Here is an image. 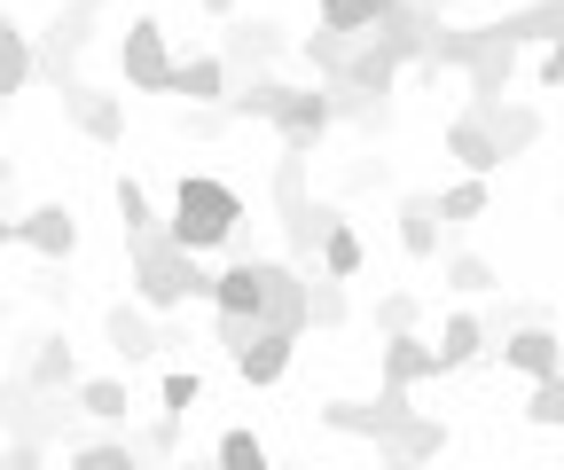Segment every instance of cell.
Listing matches in <instances>:
<instances>
[{"label": "cell", "mask_w": 564, "mask_h": 470, "mask_svg": "<svg viewBox=\"0 0 564 470\" xmlns=\"http://www.w3.org/2000/svg\"><path fill=\"white\" fill-rule=\"evenodd\" d=\"M17 251H32L40 266H63L70 251H79V212L70 205H32L17 220Z\"/></svg>", "instance_id": "12"}, {"label": "cell", "mask_w": 564, "mask_h": 470, "mask_svg": "<svg viewBox=\"0 0 564 470\" xmlns=\"http://www.w3.org/2000/svg\"><path fill=\"white\" fill-rule=\"evenodd\" d=\"M212 314L259 321V259H228L220 275H212Z\"/></svg>", "instance_id": "23"}, {"label": "cell", "mask_w": 564, "mask_h": 470, "mask_svg": "<svg viewBox=\"0 0 564 470\" xmlns=\"http://www.w3.org/2000/svg\"><path fill=\"white\" fill-rule=\"evenodd\" d=\"M470 118L494 133L502 165H510V157H525V150L541 142V110H533V102H518V95H502V102H470Z\"/></svg>", "instance_id": "15"}, {"label": "cell", "mask_w": 564, "mask_h": 470, "mask_svg": "<svg viewBox=\"0 0 564 470\" xmlns=\"http://www.w3.org/2000/svg\"><path fill=\"white\" fill-rule=\"evenodd\" d=\"M432 32H440V17H432V9H415V0H408V9H392V17H384V24H377L369 40H377V47H384V55L400 63V72H423V55H432Z\"/></svg>", "instance_id": "16"}, {"label": "cell", "mask_w": 564, "mask_h": 470, "mask_svg": "<svg viewBox=\"0 0 564 470\" xmlns=\"http://www.w3.org/2000/svg\"><path fill=\"white\" fill-rule=\"evenodd\" d=\"M9 188H17V157H0V205H9Z\"/></svg>", "instance_id": "47"}, {"label": "cell", "mask_w": 564, "mask_h": 470, "mask_svg": "<svg viewBox=\"0 0 564 470\" xmlns=\"http://www.w3.org/2000/svg\"><path fill=\"white\" fill-rule=\"evenodd\" d=\"M158 400H165L158 416H181V424H188V416H196V400H204V376H196V369H165Z\"/></svg>", "instance_id": "38"}, {"label": "cell", "mask_w": 564, "mask_h": 470, "mask_svg": "<svg viewBox=\"0 0 564 470\" xmlns=\"http://www.w3.org/2000/svg\"><path fill=\"white\" fill-rule=\"evenodd\" d=\"M291 353H299V338L251 329V338L236 346V376H243V384H282V376H291Z\"/></svg>", "instance_id": "21"}, {"label": "cell", "mask_w": 564, "mask_h": 470, "mask_svg": "<svg viewBox=\"0 0 564 470\" xmlns=\"http://www.w3.org/2000/svg\"><path fill=\"white\" fill-rule=\"evenodd\" d=\"M447 157H455V165H463L470 181H494V173H502V150H494V133H486V125H478L470 110H463V118L447 125Z\"/></svg>", "instance_id": "25"}, {"label": "cell", "mask_w": 564, "mask_h": 470, "mask_svg": "<svg viewBox=\"0 0 564 470\" xmlns=\"http://www.w3.org/2000/svg\"><path fill=\"white\" fill-rule=\"evenodd\" d=\"M17 376H24L40 400H70V384H79V353H70L63 329H40V338L24 346V361H17Z\"/></svg>", "instance_id": "9"}, {"label": "cell", "mask_w": 564, "mask_h": 470, "mask_svg": "<svg viewBox=\"0 0 564 470\" xmlns=\"http://www.w3.org/2000/svg\"><path fill=\"white\" fill-rule=\"evenodd\" d=\"M525 424H541V431H564V376L533 384V400H525Z\"/></svg>", "instance_id": "41"}, {"label": "cell", "mask_w": 564, "mask_h": 470, "mask_svg": "<svg viewBox=\"0 0 564 470\" xmlns=\"http://www.w3.org/2000/svg\"><path fill=\"white\" fill-rule=\"evenodd\" d=\"M110 205H118V228H126V236H150V228H165V212L150 205V188H141L133 173H118V188H110Z\"/></svg>", "instance_id": "36"}, {"label": "cell", "mask_w": 564, "mask_h": 470, "mask_svg": "<svg viewBox=\"0 0 564 470\" xmlns=\"http://www.w3.org/2000/svg\"><path fill=\"white\" fill-rule=\"evenodd\" d=\"M352 321V298L337 275H306V329H345Z\"/></svg>", "instance_id": "34"}, {"label": "cell", "mask_w": 564, "mask_h": 470, "mask_svg": "<svg viewBox=\"0 0 564 470\" xmlns=\"http://www.w3.org/2000/svg\"><path fill=\"white\" fill-rule=\"evenodd\" d=\"M282 95H291V79H251V87H228V102H220V110H228L236 125H251V118H259V125H274Z\"/></svg>", "instance_id": "31"}, {"label": "cell", "mask_w": 564, "mask_h": 470, "mask_svg": "<svg viewBox=\"0 0 564 470\" xmlns=\"http://www.w3.org/2000/svg\"><path fill=\"white\" fill-rule=\"evenodd\" d=\"M556 220H564V188H556Z\"/></svg>", "instance_id": "54"}, {"label": "cell", "mask_w": 564, "mask_h": 470, "mask_svg": "<svg viewBox=\"0 0 564 470\" xmlns=\"http://www.w3.org/2000/svg\"><path fill=\"white\" fill-rule=\"evenodd\" d=\"M126 266H133V298L150 306V314H173V306H188V298H212L204 259H196V251H181L165 228L126 236Z\"/></svg>", "instance_id": "2"}, {"label": "cell", "mask_w": 564, "mask_h": 470, "mask_svg": "<svg viewBox=\"0 0 564 470\" xmlns=\"http://www.w3.org/2000/svg\"><path fill=\"white\" fill-rule=\"evenodd\" d=\"M494 32H502V40H518V47H556L564 40V0H518V9H502V17H494Z\"/></svg>", "instance_id": "22"}, {"label": "cell", "mask_w": 564, "mask_h": 470, "mask_svg": "<svg viewBox=\"0 0 564 470\" xmlns=\"http://www.w3.org/2000/svg\"><path fill=\"white\" fill-rule=\"evenodd\" d=\"M502 369H518L525 384H549V376H564V338H556V321H525V329H510L502 346Z\"/></svg>", "instance_id": "11"}, {"label": "cell", "mask_w": 564, "mask_h": 470, "mask_svg": "<svg viewBox=\"0 0 564 470\" xmlns=\"http://www.w3.org/2000/svg\"><path fill=\"white\" fill-rule=\"evenodd\" d=\"M291 55H299L306 72H314V87H329V79L345 72V55H352V40H345V32H322V24H314V32H306V40H299Z\"/></svg>", "instance_id": "33"}, {"label": "cell", "mask_w": 564, "mask_h": 470, "mask_svg": "<svg viewBox=\"0 0 564 470\" xmlns=\"http://www.w3.org/2000/svg\"><path fill=\"white\" fill-rule=\"evenodd\" d=\"M63 291H70V283H63V266H40V283H32V298H40V306H63Z\"/></svg>", "instance_id": "45"}, {"label": "cell", "mask_w": 564, "mask_h": 470, "mask_svg": "<svg viewBox=\"0 0 564 470\" xmlns=\"http://www.w3.org/2000/svg\"><path fill=\"white\" fill-rule=\"evenodd\" d=\"M196 9H204L212 24H236V0H196Z\"/></svg>", "instance_id": "46"}, {"label": "cell", "mask_w": 564, "mask_h": 470, "mask_svg": "<svg viewBox=\"0 0 564 470\" xmlns=\"http://www.w3.org/2000/svg\"><path fill=\"white\" fill-rule=\"evenodd\" d=\"M337 95H369V102H384L392 87H400V63L377 47V40H352V55H345V72L329 79Z\"/></svg>", "instance_id": "19"}, {"label": "cell", "mask_w": 564, "mask_h": 470, "mask_svg": "<svg viewBox=\"0 0 564 470\" xmlns=\"http://www.w3.org/2000/svg\"><path fill=\"white\" fill-rule=\"evenodd\" d=\"M79 9H95V17H102V9H110V0H79Z\"/></svg>", "instance_id": "51"}, {"label": "cell", "mask_w": 564, "mask_h": 470, "mask_svg": "<svg viewBox=\"0 0 564 470\" xmlns=\"http://www.w3.org/2000/svg\"><path fill=\"white\" fill-rule=\"evenodd\" d=\"M384 181H392V173H384V157H361V165L345 173V188H384Z\"/></svg>", "instance_id": "44"}, {"label": "cell", "mask_w": 564, "mask_h": 470, "mask_svg": "<svg viewBox=\"0 0 564 470\" xmlns=\"http://www.w3.org/2000/svg\"><path fill=\"white\" fill-rule=\"evenodd\" d=\"M400 251L408 259H440V205H432V196H400Z\"/></svg>", "instance_id": "27"}, {"label": "cell", "mask_w": 564, "mask_h": 470, "mask_svg": "<svg viewBox=\"0 0 564 470\" xmlns=\"http://www.w3.org/2000/svg\"><path fill=\"white\" fill-rule=\"evenodd\" d=\"M259 329L306 338V275L291 259H267V251H259Z\"/></svg>", "instance_id": "7"}, {"label": "cell", "mask_w": 564, "mask_h": 470, "mask_svg": "<svg viewBox=\"0 0 564 470\" xmlns=\"http://www.w3.org/2000/svg\"><path fill=\"white\" fill-rule=\"evenodd\" d=\"M102 346L133 369V361H158V353H173L181 346V329L165 321V314H150L141 298H118V306H102Z\"/></svg>", "instance_id": "3"}, {"label": "cell", "mask_w": 564, "mask_h": 470, "mask_svg": "<svg viewBox=\"0 0 564 470\" xmlns=\"http://www.w3.org/2000/svg\"><path fill=\"white\" fill-rule=\"evenodd\" d=\"M432 353H440V376H455V369H470V361L486 353V321H478L470 306H455V314L440 321V338H432Z\"/></svg>", "instance_id": "24"}, {"label": "cell", "mask_w": 564, "mask_h": 470, "mask_svg": "<svg viewBox=\"0 0 564 470\" xmlns=\"http://www.w3.org/2000/svg\"><path fill=\"white\" fill-rule=\"evenodd\" d=\"M173 47H165V24L158 17H133L126 32H118V72H126V87L133 95H173Z\"/></svg>", "instance_id": "5"}, {"label": "cell", "mask_w": 564, "mask_h": 470, "mask_svg": "<svg viewBox=\"0 0 564 470\" xmlns=\"http://www.w3.org/2000/svg\"><path fill=\"white\" fill-rule=\"evenodd\" d=\"M0 321H9V291H0Z\"/></svg>", "instance_id": "52"}, {"label": "cell", "mask_w": 564, "mask_h": 470, "mask_svg": "<svg viewBox=\"0 0 564 470\" xmlns=\"http://www.w3.org/2000/svg\"><path fill=\"white\" fill-rule=\"evenodd\" d=\"M212 55L228 63V79H236V87H251V79H274L267 63L291 55V32H282L274 17H236V24L220 32V47H212Z\"/></svg>", "instance_id": "4"}, {"label": "cell", "mask_w": 564, "mask_h": 470, "mask_svg": "<svg viewBox=\"0 0 564 470\" xmlns=\"http://www.w3.org/2000/svg\"><path fill=\"white\" fill-rule=\"evenodd\" d=\"M70 408H79V424L126 431L133 424V384L126 376H79V384H70Z\"/></svg>", "instance_id": "18"}, {"label": "cell", "mask_w": 564, "mask_h": 470, "mask_svg": "<svg viewBox=\"0 0 564 470\" xmlns=\"http://www.w3.org/2000/svg\"><path fill=\"white\" fill-rule=\"evenodd\" d=\"M361 259H369L361 228H352V220L337 212V220H329V236H322V259H314V275H337V283H352V275H361Z\"/></svg>", "instance_id": "28"}, {"label": "cell", "mask_w": 564, "mask_h": 470, "mask_svg": "<svg viewBox=\"0 0 564 470\" xmlns=\"http://www.w3.org/2000/svg\"><path fill=\"white\" fill-rule=\"evenodd\" d=\"M440 455H447V424L415 408V416L377 447V470H423V462H440Z\"/></svg>", "instance_id": "17"}, {"label": "cell", "mask_w": 564, "mask_h": 470, "mask_svg": "<svg viewBox=\"0 0 564 470\" xmlns=\"http://www.w3.org/2000/svg\"><path fill=\"white\" fill-rule=\"evenodd\" d=\"M243 228V188L236 181H220V173H181V188H173V212H165V236L181 243V251H228V236Z\"/></svg>", "instance_id": "1"}, {"label": "cell", "mask_w": 564, "mask_h": 470, "mask_svg": "<svg viewBox=\"0 0 564 470\" xmlns=\"http://www.w3.org/2000/svg\"><path fill=\"white\" fill-rule=\"evenodd\" d=\"M329 125H337V110H329V87H291V95H282V110H274L282 157H314V150L329 142Z\"/></svg>", "instance_id": "8"}, {"label": "cell", "mask_w": 564, "mask_h": 470, "mask_svg": "<svg viewBox=\"0 0 564 470\" xmlns=\"http://www.w3.org/2000/svg\"><path fill=\"white\" fill-rule=\"evenodd\" d=\"M212 470H274V455H267V439L251 424H228L212 439Z\"/></svg>", "instance_id": "30"}, {"label": "cell", "mask_w": 564, "mask_h": 470, "mask_svg": "<svg viewBox=\"0 0 564 470\" xmlns=\"http://www.w3.org/2000/svg\"><path fill=\"white\" fill-rule=\"evenodd\" d=\"M432 205H440V228H470V220H486V205H494V188L486 181H447L440 196H432Z\"/></svg>", "instance_id": "32"}, {"label": "cell", "mask_w": 564, "mask_h": 470, "mask_svg": "<svg viewBox=\"0 0 564 470\" xmlns=\"http://www.w3.org/2000/svg\"><path fill=\"white\" fill-rule=\"evenodd\" d=\"M173 470H212V455H181V462H173Z\"/></svg>", "instance_id": "48"}, {"label": "cell", "mask_w": 564, "mask_h": 470, "mask_svg": "<svg viewBox=\"0 0 564 470\" xmlns=\"http://www.w3.org/2000/svg\"><path fill=\"white\" fill-rule=\"evenodd\" d=\"M63 462H70V470H158V462H150V455H141V447H133L126 431H102V439H79V447H70Z\"/></svg>", "instance_id": "26"}, {"label": "cell", "mask_w": 564, "mask_h": 470, "mask_svg": "<svg viewBox=\"0 0 564 470\" xmlns=\"http://www.w3.org/2000/svg\"><path fill=\"white\" fill-rule=\"evenodd\" d=\"M17 87H32V32L0 9V102H9Z\"/></svg>", "instance_id": "29"}, {"label": "cell", "mask_w": 564, "mask_h": 470, "mask_svg": "<svg viewBox=\"0 0 564 470\" xmlns=\"http://www.w3.org/2000/svg\"><path fill=\"white\" fill-rule=\"evenodd\" d=\"M384 17H392V9H377V0H322L314 24H322V32H345V40H369Z\"/></svg>", "instance_id": "35"}, {"label": "cell", "mask_w": 564, "mask_h": 470, "mask_svg": "<svg viewBox=\"0 0 564 470\" xmlns=\"http://www.w3.org/2000/svg\"><path fill=\"white\" fill-rule=\"evenodd\" d=\"M408 416H415V408H408V392H377V400H322V431H337V439H369V447H384Z\"/></svg>", "instance_id": "6"}, {"label": "cell", "mask_w": 564, "mask_h": 470, "mask_svg": "<svg viewBox=\"0 0 564 470\" xmlns=\"http://www.w3.org/2000/svg\"><path fill=\"white\" fill-rule=\"evenodd\" d=\"M0 110H9V102H0Z\"/></svg>", "instance_id": "55"}, {"label": "cell", "mask_w": 564, "mask_h": 470, "mask_svg": "<svg viewBox=\"0 0 564 470\" xmlns=\"http://www.w3.org/2000/svg\"><path fill=\"white\" fill-rule=\"evenodd\" d=\"M228 87H236V79H228V63L212 55V47L173 63V95H188V110H220V102H228Z\"/></svg>", "instance_id": "20"}, {"label": "cell", "mask_w": 564, "mask_h": 470, "mask_svg": "<svg viewBox=\"0 0 564 470\" xmlns=\"http://www.w3.org/2000/svg\"><path fill=\"white\" fill-rule=\"evenodd\" d=\"M432 376H440V353H432V338H423V329L377 346V392H415V384H432Z\"/></svg>", "instance_id": "14"}, {"label": "cell", "mask_w": 564, "mask_h": 470, "mask_svg": "<svg viewBox=\"0 0 564 470\" xmlns=\"http://www.w3.org/2000/svg\"><path fill=\"white\" fill-rule=\"evenodd\" d=\"M518 40H502L494 24H478V47H470V63H463V79H470V102H502L510 95V79H518Z\"/></svg>", "instance_id": "10"}, {"label": "cell", "mask_w": 564, "mask_h": 470, "mask_svg": "<svg viewBox=\"0 0 564 470\" xmlns=\"http://www.w3.org/2000/svg\"><path fill=\"white\" fill-rule=\"evenodd\" d=\"M141 455H150V462H173L181 455V416H158V424H141V431H126Z\"/></svg>", "instance_id": "40"}, {"label": "cell", "mask_w": 564, "mask_h": 470, "mask_svg": "<svg viewBox=\"0 0 564 470\" xmlns=\"http://www.w3.org/2000/svg\"><path fill=\"white\" fill-rule=\"evenodd\" d=\"M377 9H408V0H377Z\"/></svg>", "instance_id": "53"}, {"label": "cell", "mask_w": 564, "mask_h": 470, "mask_svg": "<svg viewBox=\"0 0 564 470\" xmlns=\"http://www.w3.org/2000/svg\"><path fill=\"white\" fill-rule=\"evenodd\" d=\"M228 125H236L228 110H181V133H188V142H220Z\"/></svg>", "instance_id": "42"}, {"label": "cell", "mask_w": 564, "mask_h": 470, "mask_svg": "<svg viewBox=\"0 0 564 470\" xmlns=\"http://www.w3.org/2000/svg\"><path fill=\"white\" fill-rule=\"evenodd\" d=\"M415 321H423V298L415 291H384L377 298V329H384V338H408Z\"/></svg>", "instance_id": "39"}, {"label": "cell", "mask_w": 564, "mask_h": 470, "mask_svg": "<svg viewBox=\"0 0 564 470\" xmlns=\"http://www.w3.org/2000/svg\"><path fill=\"white\" fill-rule=\"evenodd\" d=\"M0 470H47V447H32V439H0Z\"/></svg>", "instance_id": "43"}, {"label": "cell", "mask_w": 564, "mask_h": 470, "mask_svg": "<svg viewBox=\"0 0 564 470\" xmlns=\"http://www.w3.org/2000/svg\"><path fill=\"white\" fill-rule=\"evenodd\" d=\"M9 243H17V220H9V212H0V251H9Z\"/></svg>", "instance_id": "49"}, {"label": "cell", "mask_w": 564, "mask_h": 470, "mask_svg": "<svg viewBox=\"0 0 564 470\" xmlns=\"http://www.w3.org/2000/svg\"><path fill=\"white\" fill-rule=\"evenodd\" d=\"M415 9H432V17H447V9H455V0H415Z\"/></svg>", "instance_id": "50"}, {"label": "cell", "mask_w": 564, "mask_h": 470, "mask_svg": "<svg viewBox=\"0 0 564 470\" xmlns=\"http://www.w3.org/2000/svg\"><path fill=\"white\" fill-rule=\"evenodd\" d=\"M55 102H63V118L79 125L87 142H102V150H118V142H126V102H118L110 87H87V79H79V87H63Z\"/></svg>", "instance_id": "13"}, {"label": "cell", "mask_w": 564, "mask_h": 470, "mask_svg": "<svg viewBox=\"0 0 564 470\" xmlns=\"http://www.w3.org/2000/svg\"><path fill=\"white\" fill-rule=\"evenodd\" d=\"M440 275H447V291H463V298H486V291H502L494 259H478V251H447V259H440Z\"/></svg>", "instance_id": "37"}]
</instances>
